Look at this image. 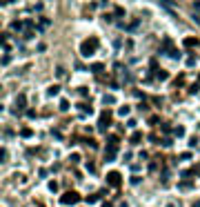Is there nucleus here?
Wrapping results in <instances>:
<instances>
[{
    "instance_id": "1",
    "label": "nucleus",
    "mask_w": 200,
    "mask_h": 207,
    "mask_svg": "<svg viewBox=\"0 0 200 207\" xmlns=\"http://www.w3.org/2000/svg\"><path fill=\"white\" fill-rule=\"evenodd\" d=\"M98 38H87L82 45H80V56H85V58H91V56L96 54V49H98Z\"/></svg>"
},
{
    "instance_id": "2",
    "label": "nucleus",
    "mask_w": 200,
    "mask_h": 207,
    "mask_svg": "<svg viewBox=\"0 0 200 207\" xmlns=\"http://www.w3.org/2000/svg\"><path fill=\"white\" fill-rule=\"evenodd\" d=\"M80 201H82V196H80L76 189H71V192H65L62 196H60V203H62V205H78Z\"/></svg>"
},
{
    "instance_id": "3",
    "label": "nucleus",
    "mask_w": 200,
    "mask_h": 207,
    "mask_svg": "<svg viewBox=\"0 0 200 207\" xmlns=\"http://www.w3.org/2000/svg\"><path fill=\"white\" fill-rule=\"evenodd\" d=\"M160 54H167L169 58H174V60H178V58H180V49H176V47L171 45L169 38H165V47H160Z\"/></svg>"
},
{
    "instance_id": "4",
    "label": "nucleus",
    "mask_w": 200,
    "mask_h": 207,
    "mask_svg": "<svg viewBox=\"0 0 200 207\" xmlns=\"http://www.w3.org/2000/svg\"><path fill=\"white\" fill-rule=\"evenodd\" d=\"M109 125H111V111L105 109L102 114H100V118H98V131H107Z\"/></svg>"
},
{
    "instance_id": "5",
    "label": "nucleus",
    "mask_w": 200,
    "mask_h": 207,
    "mask_svg": "<svg viewBox=\"0 0 200 207\" xmlns=\"http://www.w3.org/2000/svg\"><path fill=\"white\" fill-rule=\"evenodd\" d=\"M107 185H111V187L118 189V187L122 185V176H120V172H109V174H107Z\"/></svg>"
},
{
    "instance_id": "6",
    "label": "nucleus",
    "mask_w": 200,
    "mask_h": 207,
    "mask_svg": "<svg viewBox=\"0 0 200 207\" xmlns=\"http://www.w3.org/2000/svg\"><path fill=\"white\" fill-rule=\"evenodd\" d=\"M116 158H118V147H111V145H107V154H105V160H107V163H114Z\"/></svg>"
},
{
    "instance_id": "7",
    "label": "nucleus",
    "mask_w": 200,
    "mask_h": 207,
    "mask_svg": "<svg viewBox=\"0 0 200 207\" xmlns=\"http://www.w3.org/2000/svg\"><path fill=\"white\" fill-rule=\"evenodd\" d=\"M16 109H20V111L27 109V96H25V94H20V96L16 98Z\"/></svg>"
},
{
    "instance_id": "8",
    "label": "nucleus",
    "mask_w": 200,
    "mask_h": 207,
    "mask_svg": "<svg viewBox=\"0 0 200 207\" xmlns=\"http://www.w3.org/2000/svg\"><path fill=\"white\" fill-rule=\"evenodd\" d=\"M9 27H11V31H18V34H20V31L25 29V20H14Z\"/></svg>"
},
{
    "instance_id": "9",
    "label": "nucleus",
    "mask_w": 200,
    "mask_h": 207,
    "mask_svg": "<svg viewBox=\"0 0 200 207\" xmlns=\"http://www.w3.org/2000/svg\"><path fill=\"white\" fill-rule=\"evenodd\" d=\"M138 27H140V18H136V20H131L129 25L125 27V29L129 31V34H134V31H138Z\"/></svg>"
},
{
    "instance_id": "10",
    "label": "nucleus",
    "mask_w": 200,
    "mask_h": 207,
    "mask_svg": "<svg viewBox=\"0 0 200 207\" xmlns=\"http://www.w3.org/2000/svg\"><path fill=\"white\" fill-rule=\"evenodd\" d=\"M51 25V20L49 18H40V22H38V27H36V29L38 31H47V27Z\"/></svg>"
},
{
    "instance_id": "11",
    "label": "nucleus",
    "mask_w": 200,
    "mask_h": 207,
    "mask_svg": "<svg viewBox=\"0 0 200 207\" xmlns=\"http://www.w3.org/2000/svg\"><path fill=\"white\" fill-rule=\"evenodd\" d=\"M58 94H60V85H51L49 89H47V96H49V98L58 96Z\"/></svg>"
},
{
    "instance_id": "12",
    "label": "nucleus",
    "mask_w": 200,
    "mask_h": 207,
    "mask_svg": "<svg viewBox=\"0 0 200 207\" xmlns=\"http://www.w3.org/2000/svg\"><path fill=\"white\" fill-rule=\"evenodd\" d=\"M191 176H194L191 169H180V180H191Z\"/></svg>"
},
{
    "instance_id": "13",
    "label": "nucleus",
    "mask_w": 200,
    "mask_h": 207,
    "mask_svg": "<svg viewBox=\"0 0 200 207\" xmlns=\"http://www.w3.org/2000/svg\"><path fill=\"white\" fill-rule=\"evenodd\" d=\"M91 71H94V74H102V71H105V62H94V65H91Z\"/></svg>"
},
{
    "instance_id": "14",
    "label": "nucleus",
    "mask_w": 200,
    "mask_h": 207,
    "mask_svg": "<svg viewBox=\"0 0 200 207\" xmlns=\"http://www.w3.org/2000/svg\"><path fill=\"white\" fill-rule=\"evenodd\" d=\"M194 187V180H180L178 183V189H191Z\"/></svg>"
},
{
    "instance_id": "15",
    "label": "nucleus",
    "mask_w": 200,
    "mask_h": 207,
    "mask_svg": "<svg viewBox=\"0 0 200 207\" xmlns=\"http://www.w3.org/2000/svg\"><path fill=\"white\" fill-rule=\"evenodd\" d=\"M182 45H185V47H194V45H200V40H198V38H185Z\"/></svg>"
},
{
    "instance_id": "16",
    "label": "nucleus",
    "mask_w": 200,
    "mask_h": 207,
    "mask_svg": "<svg viewBox=\"0 0 200 207\" xmlns=\"http://www.w3.org/2000/svg\"><path fill=\"white\" fill-rule=\"evenodd\" d=\"M107 145L118 147V145H120V138H118V136H107Z\"/></svg>"
},
{
    "instance_id": "17",
    "label": "nucleus",
    "mask_w": 200,
    "mask_h": 207,
    "mask_svg": "<svg viewBox=\"0 0 200 207\" xmlns=\"http://www.w3.org/2000/svg\"><path fill=\"white\" fill-rule=\"evenodd\" d=\"M78 140H82V143H85V145H89L91 149H96V147H98V143H96L94 138H78Z\"/></svg>"
},
{
    "instance_id": "18",
    "label": "nucleus",
    "mask_w": 200,
    "mask_h": 207,
    "mask_svg": "<svg viewBox=\"0 0 200 207\" xmlns=\"http://www.w3.org/2000/svg\"><path fill=\"white\" fill-rule=\"evenodd\" d=\"M76 107H78L80 111H85V114H91V111H94V109H91V105H85V102H78Z\"/></svg>"
},
{
    "instance_id": "19",
    "label": "nucleus",
    "mask_w": 200,
    "mask_h": 207,
    "mask_svg": "<svg viewBox=\"0 0 200 207\" xmlns=\"http://www.w3.org/2000/svg\"><path fill=\"white\" fill-rule=\"evenodd\" d=\"M20 136H22V138H31V136H34V131H31L29 127H22V129H20Z\"/></svg>"
},
{
    "instance_id": "20",
    "label": "nucleus",
    "mask_w": 200,
    "mask_h": 207,
    "mask_svg": "<svg viewBox=\"0 0 200 207\" xmlns=\"http://www.w3.org/2000/svg\"><path fill=\"white\" fill-rule=\"evenodd\" d=\"M129 111H131L129 105H122V107L118 109V116H129Z\"/></svg>"
},
{
    "instance_id": "21",
    "label": "nucleus",
    "mask_w": 200,
    "mask_h": 207,
    "mask_svg": "<svg viewBox=\"0 0 200 207\" xmlns=\"http://www.w3.org/2000/svg\"><path fill=\"white\" fill-rule=\"evenodd\" d=\"M174 136H178V138H182V136H185V127H182V125H178V127H174Z\"/></svg>"
},
{
    "instance_id": "22",
    "label": "nucleus",
    "mask_w": 200,
    "mask_h": 207,
    "mask_svg": "<svg viewBox=\"0 0 200 207\" xmlns=\"http://www.w3.org/2000/svg\"><path fill=\"white\" fill-rule=\"evenodd\" d=\"M102 102H105V105H114V102H116V98L111 96V94H105V96H102Z\"/></svg>"
},
{
    "instance_id": "23",
    "label": "nucleus",
    "mask_w": 200,
    "mask_h": 207,
    "mask_svg": "<svg viewBox=\"0 0 200 207\" xmlns=\"http://www.w3.org/2000/svg\"><path fill=\"white\" fill-rule=\"evenodd\" d=\"M156 78H158V80H160V82H162V80H167V78H169V74H167V71H165V69H160V71H158V74H156Z\"/></svg>"
},
{
    "instance_id": "24",
    "label": "nucleus",
    "mask_w": 200,
    "mask_h": 207,
    "mask_svg": "<svg viewBox=\"0 0 200 207\" xmlns=\"http://www.w3.org/2000/svg\"><path fill=\"white\" fill-rule=\"evenodd\" d=\"M140 140H142V134H138V131H136V134H131V143H134V145H138Z\"/></svg>"
},
{
    "instance_id": "25",
    "label": "nucleus",
    "mask_w": 200,
    "mask_h": 207,
    "mask_svg": "<svg viewBox=\"0 0 200 207\" xmlns=\"http://www.w3.org/2000/svg\"><path fill=\"white\" fill-rule=\"evenodd\" d=\"M174 85H176V87H182V85H185V76H182V74H180V76H176Z\"/></svg>"
},
{
    "instance_id": "26",
    "label": "nucleus",
    "mask_w": 200,
    "mask_h": 207,
    "mask_svg": "<svg viewBox=\"0 0 200 207\" xmlns=\"http://www.w3.org/2000/svg\"><path fill=\"white\" fill-rule=\"evenodd\" d=\"M116 69L125 74V69H122V65H120V62H116ZM129 80H131V74H127V76H125V82H129Z\"/></svg>"
},
{
    "instance_id": "27",
    "label": "nucleus",
    "mask_w": 200,
    "mask_h": 207,
    "mask_svg": "<svg viewBox=\"0 0 200 207\" xmlns=\"http://www.w3.org/2000/svg\"><path fill=\"white\" fill-rule=\"evenodd\" d=\"M149 69H151V71H156V74L160 71V69H158V60H156V58H151V62H149Z\"/></svg>"
},
{
    "instance_id": "28",
    "label": "nucleus",
    "mask_w": 200,
    "mask_h": 207,
    "mask_svg": "<svg viewBox=\"0 0 200 207\" xmlns=\"http://www.w3.org/2000/svg\"><path fill=\"white\" fill-rule=\"evenodd\" d=\"M98 198H100V194H89V196H87L85 201H87V203H89V205H91V203H96V201H98Z\"/></svg>"
},
{
    "instance_id": "29",
    "label": "nucleus",
    "mask_w": 200,
    "mask_h": 207,
    "mask_svg": "<svg viewBox=\"0 0 200 207\" xmlns=\"http://www.w3.org/2000/svg\"><path fill=\"white\" fill-rule=\"evenodd\" d=\"M69 107H71V102H69V100H60V111H67Z\"/></svg>"
},
{
    "instance_id": "30",
    "label": "nucleus",
    "mask_w": 200,
    "mask_h": 207,
    "mask_svg": "<svg viewBox=\"0 0 200 207\" xmlns=\"http://www.w3.org/2000/svg\"><path fill=\"white\" fill-rule=\"evenodd\" d=\"M114 16H116V18H122V16H125V9H122V7H116Z\"/></svg>"
},
{
    "instance_id": "31",
    "label": "nucleus",
    "mask_w": 200,
    "mask_h": 207,
    "mask_svg": "<svg viewBox=\"0 0 200 207\" xmlns=\"http://www.w3.org/2000/svg\"><path fill=\"white\" fill-rule=\"evenodd\" d=\"M45 9V5L42 2H36V5H31V11H42Z\"/></svg>"
},
{
    "instance_id": "32",
    "label": "nucleus",
    "mask_w": 200,
    "mask_h": 207,
    "mask_svg": "<svg viewBox=\"0 0 200 207\" xmlns=\"http://www.w3.org/2000/svg\"><path fill=\"white\" fill-rule=\"evenodd\" d=\"M160 7H162V9H167L169 14H174V11H171V9H174V7H171V2H160Z\"/></svg>"
},
{
    "instance_id": "33",
    "label": "nucleus",
    "mask_w": 200,
    "mask_h": 207,
    "mask_svg": "<svg viewBox=\"0 0 200 207\" xmlns=\"http://www.w3.org/2000/svg\"><path fill=\"white\" fill-rule=\"evenodd\" d=\"M85 167H87V172H91V174L96 172V165H94V163H91V160H87V165H85Z\"/></svg>"
},
{
    "instance_id": "34",
    "label": "nucleus",
    "mask_w": 200,
    "mask_h": 207,
    "mask_svg": "<svg viewBox=\"0 0 200 207\" xmlns=\"http://www.w3.org/2000/svg\"><path fill=\"white\" fill-rule=\"evenodd\" d=\"M160 178H162V183H167V180H169V172H167V169H162V174H160Z\"/></svg>"
},
{
    "instance_id": "35",
    "label": "nucleus",
    "mask_w": 200,
    "mask_h": 207,
    "mask_svg": "<svg viewBox=\"0 0 200 207\" xmlns=\"http://www.w3.org/2000/svg\"><path fill=\"white\" fill-rule=\"evenodd\" d=\"M189 158H191V152H182L180 154V160H189Z\"/></svg>"
},
{
    "instance_id": "36",
    "label": "nucleus",
    "mask_w": 200,
    "mask_h": 207,
    "mask_svg": "<svg viewBox=\"0 0 200 207\" xmlns=\"http://www.w3.org/2000/svg\"><path fill=\"white\" fill-rule=\"evenodd\" d=\"M162 131H165V134H169V131H174V129H171L169 122H162Z\"/></svg>"
},
{
    "instance_id": "37",
    "label": "nucleus",
    "mask_w": 200,
    "mask_h": 207,
    "mask_svg": "<svg viewBox=\"0 0 200 207\" xmlns=\"http://www.w3.org/2000/svg\"><path fill=\"white\" fill-rule=\"evenodd\" d=\"M151 100H154V105H156V107H160V105H162V98H160V96H154Z\"/></svg>"
},
{
    "instance_id": "38",
    "label": "nucleus",
    "mask_w": 200,
    "mask_h": 207,
    "mask_svg": "<svg viewBox=\"0 0 200 207\" xmlns=\"http://www.w3.org/2000/svg\"><path fill=\"white\" fill-rule=\"evenodd\" d=\"M171 143H174L171 138H165V140H160V145H162V147H171Z\"/></svg>"
},
{
    "instance_id": "39",
    "label": "nucleus",
    "mask_w": 200,
    "mask_h": 207,
    "mask_svg": "<svg viewBox=\"0 0 200 207\" xmlns=\"http://www.w3.org/2000/svg\"><path fill=\"white\" fill-rule=\"evenodd\" d=\"M69 160L76 165V163H80V156H78V154H71V156H69Z\"/></svg>"
},
{
    "instance_id": "40",
    "label": "nucleus",
    "mask_w": 200,
    "mask_h": 207,
    "mask_svg": "<svg viewBox=\"0 0 200 207\" xmlns=\"http://www.w3.org/2000/svg\"><path fill=\"white\" fill-rule=\"evenodd\" d=\"M187 65H189V67L196 65V56H189V58H187Z\"/></svg>"
},
{
    "instance_id": "41",
    "label": "nucleus",
    "mask_w": 200,
    "mask_h": 207,
    "mask_svg": "<svg viewBox=\"0 0 200 207\" xmlns=\"http://www.w3.org/2000/svg\"><path fill=\"white\" fill-rule=\"evenodd\" d=\"M198 89H200V85H191L189 87V94H198Z\"/></svg>"
},
{
    "instance_id": "42",
    "label": "nucleus",
    "mask_w": 200,
    "mask_h": 207,
    "mask_svg": "<svg viewBox=\"0 0 200 207\" xmlns=\"http://www.w3.org/2000/svg\"><path fill=\"white\" fill-rule=\"evenodd\" d=\"M158 122H160L158 116H151V118H149V125H158Z\"/></svg>"
},
{
    "instance_id": "43",
    "label": "nucleus",
    "mask_w": 200,
    "mask_h": 207,
    "mask_svg": "<svg viewBox=\"0 0 200 207\" xmlns=\"http://www.w3.org/2000/svg\"><path fill=\"white\" fill-rule=\"evenodd\" d=\"M78 94H80V96H87V94H89V89H87V87H80Z\"/></svg>"
},
{
    "instance_id": "44",
    "label": "nucleus",
    "mask_w": 200,
    "mask_h": 207,
    "mask_svg": "<svg viewBox=\"0 0 200 207\" xmlns=\"http://www.w3.org/2000/svg\"><path fill=\"white\" fill-rule=\"evenodd\" d=\"M51 136H54V138H56V140H62V136H60V131H56V129H54V131H51Z\"/></svg>"
},
{
    "instance_id": "45",
    "label": "nucleus",
    "mask_w": 200,
    "mask_h": 207,
    "mask_svg": "<svg viewBox=\"0 0 200 207\" xmlns=\"http://www.w3.org/2000/svg\"><path fill=\"white\" fill-rule=\"evenodd\" d=\"M7 160V149H2V152H0V163H5Z\"/></svg>"
},
{
    "instance_id": "46",
    "label": "nucleus",
    "mask_w": 200,
    "mask_h": 207,
    "mask_svg": "<svg viewBox=\"0 0 200 207\" xmlns=\"http://www.w3.org/2000/svg\"><path fill=\"white\" fill-rule=\"evenodd\" d=\"M47 174H49V169H40L38 176H40V178H47Z\"/></svg>"
},
{
    "instance_id": "47",
    "label": "nucleus",
    "mask_w": 200,
    "mask_h": 207,
    "mask_svg": "<svg viewBox=\"0 0 200 207\" xmlns=\"http://www.w3.org/2000/svg\"><path fill=\"white\" fill-rule=\"evenodd\" d=\"M49 189H51V192H56V189H58V183L51 180V183H49Z\"/></svg>"
},
{
    "instance_id": "48",
    "label": "nucleus",
    "mask_w": 200,
    "mask_h": 207,
    "mask_svg": "<svg viewBox=\"0 0 200 207\" xmlns=\"http://www.w3.org/2000/svg\"><path fill=\"white\" fill-rule=\"evenodd\" d=\"M56 76L62 78V76H65V69H62V67H58V69H56Z\"/></svg>"
},
{
    "instance_id": "49",
    "label": "nucleus",
    "mask_w": 200,
    "mask_h": 207,
    "mask_svg": "<svg viewBox=\"0 0 200 207\" xmlns=\"http://www.w3.org/2000/svg\"><path fill=\"white\" fill-rule=\"evenodd\" d=\"M34 38V31H25V40H31Z\"/></svg>"
},
{
    "instance_id": "50",
    "label": "nucleus",
    "mask_w": 200,
    "mask_h": 207,
    "mask_svg": "<svg viewBox=\"0 0 200 207\" xmlns=\"http://www.w3.org/2000/svg\"><path fill=\"white\" fill-rule=\"evenodd\" d=\"M158 169V163H149V172H156Z\"/></svg>"
},
{
    "instance_id": "51",
    "label": "nucleus",
    "mask_w": 200,
    "mask_h": 207,
    "mask_svg": "<svg viewBox=\"0 0 200 207\" xmlns=\"http://www.w3.org/2000/svg\"><path fill=\"white\" fill-rule=\"evenodd\" d=\"M191 172H194V176H200V167H198V165L191 167Z\"/></svg>"
},
{
    "instance_id": "52",
    "label": "nucleus",
    "mask_w": 200,
    "mask_h": 207,
    "mask_svg": "<svg viewBox=\"0 0 200 207\" xmlns=\"http://www.w3.org/2000/svg\"><path fill=\"white\" fill-rule=\"evenodd\" d=\"M36 116V109H27V118H34Z\"/></svg>"
},
{
    "instance_id": "53",
    "label": "nucleus",
    "mask_w": 200,
    "mask_h": 207,
    "mask_svg": "<svg viewBox=\"0 0 200 207\" xmlns=\"http://www.w3.org/2000/svg\"><path fill=\"white\" fill-rule=\"evenodd\" d=\"M189 145H191V147H196V145H198V138H196V136H194V138H189Z\"/></svg>"
},
{
    "instance_id": "54",
    "label": "nucleus",
    "mask_w": 200,
    "mask_h": 207,
    "mask_svg": "<svg viewBox=\"0 0 200 207\" xmlns=\"http://www.w3.org/2000/svg\"><path fill=\"white\" fill-rule=\"evenodd\" d=\"M194 9H196V11L200 14V2H194Z\"/></svg>"
},
{
    "instance_id": "55",
    "label": "nucleus",
    "mask_w": 200,
    "mask_h": 207,
    "mask_svg": "<svg viewBox=\"0 0 200 207\" xmlns=\"http://www.w3.org/2000/svg\"><path fill=\"white\" fill-rule=\"evenodd\" d=\"M102 207H111V203H102Z\"/></svg>"
},
{
    "instance_id": "56",
    "label": "nucleus",
    "mask_w": 200,
    "mask_h": 207,
    "mask_svg": "<svg viewBox=\"0 0 200 207\" xmlns=\"http://www.w3.org/2000/svg\"><path fill=\"white\" fill-rule=\"evenodd\" d=\"M194 207H200V201H196V203H194Z\"/></svg>"
},
{
    "instance_id": "57",
    "label": "nucleus",
    "mask_w": 200,
    "mask_h": 207,
    "mask_svg": "<svg viewBox=\"0 0 200 207\" xmlns=\"http://www.w3.org/2000/svg\"><path fill=\"white\" fill-rule=\"evenodd\" d=\"M120 207H129V205H127V203H120Z\"/></svg>"
},
{
    "instance_id": "58",
    "label": "nucleus",
    "mask_w": 200,
    "mask_h": 207,
    "mask_svg": "<svg viewBox=\"0 0 200 207\" xmlns=\"http://www.w3.org/2000/svg\"><path fill=\"white\" fill-rule=\"evenodd\" d=\"M198 82H200V76H198Z\"/></svg>"
},
{
    "instance_id": "59",
    "label": "nucleus",
    "mask_w": 200,
    "mask_h": 207,
    "mask_svg": "<svg viewBox=\"0 0 200 207\" xmlns=\"http://www.w3.org/2000/svg\"><path fill=\"white\" fill-rule=\"evenodd\" d=\"M169 207H174V205H169Z\"/></svg>"
}]
</instances>
